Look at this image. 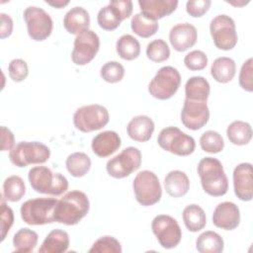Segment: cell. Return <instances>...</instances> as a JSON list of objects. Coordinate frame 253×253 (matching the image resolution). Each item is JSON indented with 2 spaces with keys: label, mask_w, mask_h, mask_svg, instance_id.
I'll return each mask as SVG.
<instances>
[{
  "label": "cell",
  "mask_w": 253,
  "mask_h": 253,
  "mask_svg": "<svg viewBox=\"0 0 253 253\" xmlns=\"http://www.w3.org/2000/svg\"><path fill=\"white\" fill-rule=\"evenodd\" d=\"M135 200L144 207L157 204L162 196V188L156 174L143 170L136 174L132 182Z\"/></svg>",
  "instance_id": "obj_6"
},
{
  "label": "cell",
  "mask_w": 253,
  "mask_h": 253,
  "mask_svg": "<svg viewBox=\"0 0 253 253\" xmlns=\"http://www.w3.org/2000/svg\"><path fill=\"white\" fill-rule=\"evenodd\" d=\"M210 119V110L207 101L185 99L181 111V122L189 129L198 130L207 125Z\"/></svg>",
  "instance_id": "obj_16"
},
{
  "label": "cell",
  "mask_w": 253,
  "mask_h": 253,
  "mask_svg": "<svg viewBox=\"0 0 253 253\" xmlns=\"http://www.w3.org/2000/svg\"><path fill=\"white\" fill-rule=\"evenodd\" d=\"M211 92L210 83L203 76H193L185 84L186 99L207 101Z\"/></svg>",
  "instance_id": "obj_27"
},
{
  "label": "cell",
  "mask_w": 253,
  "mask_h": 253,
  "mask_svg": "<svg viewBox=\"0 0 253 253\" xmlns=\"http://www.w3.org/2000/svg\"><path fill=\"white\" fill-rule=\"evenodd\" d=\"M132 13V2L130 0H112L101 8L97 15L99 26L106 31L116 30Z\"/></svg>",
  "instance_id": "obj_14"
},
{
  "label": "cell",
  "mask_w": 253,
  "mask_h": 253,
  "mask_svg": "<svg viewBox=\"0 0 253 253\" xmlns=\"http://www.w3.org/2000/svg\"><path fill=\"white\" fill-rule=\"evenodd\" d=\"M151 229L159 244L165 249L175 248L181 241V227L177 220L170 215H156L151 222Z\"/></svg>",
  "instance_id": "obj_13"
},
{
  "label": "cell",
  "mask_w": 253,
  "mask_h": 253,
  "mask_svg": "<svg viewBox=\"0 0 253 253\" xmlns=\"http://www.w3.org/2000/svg\"><path fill=\"white\" fill-rule=\"evenodd\" d=\"M120 135L113 130H105L93 137L91 147L99 157H108L116 152L121 146Z\"/></svg>",
  "instance_id": "obj_21"
},
{
  "label": "cell",
  "mask_w": 253,
  "mask_h": 253,
  "mask_svg": "<svg viewBox=\"0 0 253 253\" xmlns=\"http://www.w3.org/2000/svg\"><path fill=\"white\" fill-rule=\"evenodd\" d=\"M66 169L71 176L79 178L88 173L91 168V159L84 152H74L65 161Z\"/></svg>",
  "instance_id": "obj_32"
},
{
  "label": "cell",
  "mask_w": 253,
  "mask_h": 253,
  "mask_svg": "<svg viewBox=\"0 0 253 253\" xmlns=\"http://www.w3.org/2000/svg\"><path fill=\"white\" fill-rule=\"evenodd\" d=\"M90 203L87 195L81 191L67 192L54 208V221L66 225L77 224L89 211Z\"/></svg>",
  "instance_id": "obj_1"
},
{
  "label": "cell",
  "mask_w": 253,
  "mask_h": 253,
  "mask_svg": "<svg viewBox=\"0 0 253 253\" xmlns=\"http://www.w3.org/2000/svg\"><path fill=\"white\" fill-rule=\"evenodd\" d=\"M23 16L27 24L28 35L32 40L42 42L50 36L53 22L43 9L36 6H29L25 9Z\"/></svg>",
  "instance_id": "obj_12"
},
{
  "label": "cell",
  "mask_w": 253,
  "mask_h": 253,
  "mask_svg": "<svg viewBox=\"0 0 253 253\" xmlns=\"http://www.w3.org/2000/svg\"><path fill=\"white\" fill-rule=\"evenodd\" d=\"M183 221L189 231L198 232L202 230L207 223L205 211L198 205L192 204L183 210Z\"/></svg>",
  "instance_id": "obj_28"
},
{
  "label": "cell",
  "mask_w": 253,
  "mask_h": 253,
  "mask_svg": "<svg viewBox=\"0 0 253 253\" xmlns=\"http://www.w3.org/2000/svg\"><path fill=\"white\" fill-rule=\"evenodd\" d=\"M116 49L121 58L133 60L140 54V43L131 35H123L117 41Z\"/></svg>",
  "instance_id": "obj_33"
},
{
  "label": "cell",
  "mask_w": 253,
  "mask_h": 253,
  "mask_svg": "<svg viewBox=\"0 0 253 253\" xmlns=\"http://www.w3.org/2000/svg\"><path fill=\"white\" fill-rule=\"evenodd\" d=\"M236 72L235 61L227 56L217 57L211 67L212 78L219 83H227L233 79Z\"/></svg>",
  "instance_id": "obj_26"
},
{
  "label": "cell",
  "mask_w": 253,
  "mask_h": 253,
  "mask_svg": "<svg viewBox=\"0 0 253 253\" xmlns=\"http://www.w3.org/2000/svg\"><path fill=\"white\" fill-rule=\"evenodd\" d=\"M0 19H1L0 38L5 39L10 37L13 32V20L9 15L5 13H0Z\"/></svg>",
  "instance_id": "obj_46"
},
{
  "label": "cell",
  "mask_w": 253,
  "mask_h": 253,
  "mask_svg": "<svg viewBox=\"0 0 253 253\" xmlns=\"http://www.w3.org/2000/svg\"><path fill=\"white\" fill-rule=\"evenodd\" d=\"M210 32L214 45L222 50L232 49L238 41L235 23L227 15L215 16L210 24Z\"/></svg>",
  "instance_id": "obj_11"
},
{
  "label": "cell",
  "mask_w": 253,
  "mask_h": 253,
  "mask_svg": "<svg viewBox=\"0 0 253 253\" xmlns=\"http://www.w3.org/2000/svg\"><path fill=\"white\" fill-rule=\"evenodd\" d=\"M110 120L108 110L99 104H91L78 108L73 115L74 126L82 132L101 129Z\"/></svg>",
  "instance_id": "obj_9"
},
{
  "label": "cell",
  "mask_w": 253,
  "mask_h": 253,
  "mask_svg": "<svg viewBox=\"0 0 253 253\" xmlns=\"http://www.w3.org/2000/svg\"><path fill=\"white\" fill-rule=\"evenodd\" d=\"M239 85L240 87L247 91H253V59L248 58L243 62L240 72H239Z\"/></svg>",
  "instance_id": "obj_42"
},
{
  "label": "cell",
  "mask_w": 253,
  "mask_h": 253,
  "mask_svg": "<svg viewBox=\"0 0 253 253\" xmlns=\"http://www.w3.org/2000/svg\"><path fill=\"white\" fill-rule=\"evenodd\" d=\"M89 253H122V245L115 237L106 235L93 243Z\"/></svg>",
  "instance_id": "obj_38"
},
{
  "label": "cell",
  "mask_w": 253,
  "mask_h": 253,
  "mask_svg": "<svg viewBox=\"0 0 253 253\" xmlns=\"http://www.w3.org/2000/svg\"><path fill=\"white\" fill-rule=\"evenodd\" d=\"M26 194V186L20 176L13 175L5 179L3 183L2 196L8 202H18Z\"/></svg>",
  "instance_id": "obj_35"
},
{
  "label": "cell",
  "mask_w": 253,
  "mask_h": 253,
  "mask_svg": "<svg viewBox=\"0 0 253 253\" xmlns=\"http://www.w3.org/2000/svg\"><path fill=\"white\" fill-rule=\"evenodd\" d=\"M50 156L49 148L39 141H20L9 153V159L17 167H26L30 164H42Z\"/></svg>",
  "instance_id": "obj_5"
},
{
  "label": "cell",
  "mask_w": 253,
  "mask_h": 253,
  "mask_svg": "<svg viewBox=\"0 0 253 253\" xmlns=\"http://www.w3.org/2000/svg\"><path fill=\"white\" fill-rule=\"evenodd\" d=\"M233 188L236 197L241 201H251L253 198L252 164L240 163L233 170Z\"/></svg>",
  "instance_id": "obj_17"
},
{
  "label": "cell",
  "mask_w": 253,
  "mask_h": 253,
  "mask_svg": "<svg viewBox=\"0 0 253 253\" xmlns=\"http://www.w3.org/2000/svg\"><path fill=\"white\" fill-rule=\"evenodd\" d=\"M29 182L37 193L60 196L68 189L67 179L60 173H53L45 166H36L30 169Z\"/></svg>",
  "instance_id": "obj_3"
},
{
  "label": "cell",
  "mask_w": 253,
  "mask_h": 253,
  "mask_svg": "<svg viewBox=\"0 0 253 253\" xmlns=\"http://www.w3.org/2000/svg\"><path fill=\"white\" fill-rule=\"evenodd\" d=\"M63 26L69 34L79 35L80 33L89 30V13L82 7H73L65 14L63 18Z\"/></svg>",
  "instance_id": "obj_23"
},
{
  "label": "cell",
  "mask_w": 253,
  "mask_h": 253,
  "mask_svg": "<svg viewBox=\"0 0 253 253\" xmlns=\"http://www.w3.org/2000/svg\"><path fill=\"white\" fill-rule=\"evenodd\" d=\"M226 135L232 144L245 145L252 138V128L246 122L234 121L227 126Z\"/></svg>",
  "instance_id": "obj_30"
},
{
  "label": "cell",
  "mask_w": 253,
  "mask_h": 253,
  "mask_svg": "<svg viewBox=\"0 0 253 253\" xmlns=\"http://www.w3.org/2000/svg\"><path fill=\"white\" fill-rule=\"evenodd\" d=\"M8 74L14 82L24 81L29 74V67L27 62L21 58H15L11 60L8 65Z\"/></svg>",
  "instance_id": "obj_41"
},
{
  "label": "cell",
  "mask_w": 253,
  "mask_h": 253,
  "mask_svg": "<svg viewBox=\"0 0 253 253\" xmlns=\"http://www.w3.org/2000/svg\"><path fill=\"white\" fill-rule=\"evenodd\" d=\"M157 142L162 149L178 156H188L196 148L195 139L176 126H167L161 129Z\"/></svg>",
  "instance_id": "obj_7"
},
{
  "label": "cell",
  "mask_w": 253,
  "mask_h": 253,
  "mask_svg": "<svg viewBox=\"0 0 253 253\" xmlns=\"http://www.w3.org/2000/svg\"><path fill=\"white\" fill-rule=\"evenodd\" d=\"M14 222V212L10 207L5 204L4 197L1 199V241L6 237Z\"/></svg>",
  "instance_id": "obj_43"
},
{
  "label": "cell",
  "mask_w": 253,
  "mask_h": 253,
  "mask_svg": "<svg viewBox=\"0 0 253 253\" xmlns=\"http://www.w3.org/2000/svg\"><path fill=\"white\" fill-rule=\"evenodd\" d=\"M197 29L189 23H180L172 27L169 33V41L172 47L183 52L194 46L197 42Z\"/></svg>",
  "instance_id": "obj_18"
},
{
  "label": "cell",
  "mask_w": 253,
  "mask_h": 253,
  "mask_svg": "<svg viewBox=\"0 0 253 253\" xmlns=\"http://www.w3.org/2000/svg\"><path fill=\"white\" fill-rule=\"evenodd\" d=\"M130 27L135 35L144 39L155 35L159 29L157 21H153L141 13H137L131 18Z\"/></svg>",
  "instance_id": "obj_34"
},
{
  "label": "cell",
  "mask_w": 253,
  "mask_h": 253,
  "mask_svg": "<svg viewBox=\"0 0 253 253\" xmlns=\"http://www.w3.org/2000/svg\"><path fill=\"white\" fill-rule=\"evenodd\" d=\"M46 4L54 7V8H57V9H60V8H63L64 6H66L69 1H62V0H57V1H45Z\"/></svg>",
  "instance_id": "obj_47"
},
{
  "label": "cell",
  "mask_w": 253,
  "mask_h": 253,
  "mask_svg": "<svg viewBox=\"0 0 253 253\" xmlns=\"http://www.w3.org/2000/svg\"><path fill=\"white\" fill-rule=\"evenodd\" d=\"M211 5V0H190L186 4L187 13L195 18L205 15Z\"/></svg>",
  "instance_id": "obj_44"
},
{
  "label": "cell",
  "mask_w": 253,
  "mask_h": 253,
  "mask_svg": "<svg viewBox=\"0 0 253 253\" xmlns=\"http://www.w3.org/2000/svg\"><path fill=\"white\" fill-rule=\"evenodd\" d=\"M39 241V235L30 228L19 229L13 237L14 252L30 253L33 252Z\"/></svg>",
  "instance_id": "obj_31"
},
{
  "label": "cell",
  "mask_w": 253,
  "mask_h": 253,
  "mask_svg": "<svg viewBox=\"0 0 253 253\" xmlns=\"http://www.w3.org/2000/svg\"><path fill=\"white\" fill-rule=\"evenodd\" d=\"M212 223L224 230H233L240 223V211L232 202L218 204L212 213Z\"/></svg>",
  "instance_id": "obj_19"
},
{
  "label": "cell",
  "mask_w": 253,
  "mask_h": 253,
  "mask_svg": "<svg viewBox=\"0 0 253 253\" xmlns=\"http://www.w3.org/2000/svg\"><path fill=\"white\" fill-rule=\"evenodd\" d=\"M14 142H15V137L13 132L6 126H1V150L2 151L11 150L15 146Z\"/></svg>",
  "instance_id": "obj_45"
},
{
  "label": "cell",
  "mask_w": 253,
  "mask_h": 253,
  "mask_svg": "<svg viewBox=\"0 0 253 253\" xmlns=\"http://www.w3.org/2000/svg\"><path fill=\"white\" fill-rule=\"evenodd\" d=\"M184 63L190 70H203L208 65V56L204 51L196 49L186 54L184 57Z\"/></svg>",
  "instance_id": "obj_40"
},
{
  "label": "cell",
  "mask_w": 253,
  "mask_h": 253,
  "mask_svg": "<svg viewBox=\"0 0 253 253\" xmlns=\"http://www.w3.org/2000/svg\"><path fill=\"white\" fill-rule=\"evenodd\" d=\"M197 170L202 187L208 195L221 197L227 193L228 179L218 159L205 157L199 162Z\"/></svg>",
  "instance_id": "obj_2"
},
{
  "label": "cell",
  "mask_w": 253,
  "mask_h": 253,
  "mask_svg": "<svg viewBox=\"0 0 253 253\" xmlns=\"http://www.w3.org/2000/svg\"><path fill=\"white\" fill-rule=\"evenodd\" d=\"M69 235L62 229L51 230L44 238L39 253H62L69 247Z\"/></svg>",
  "instance_id": "obj_25"
},
{
  "label": "cell",
  "mask_w": 253,
  "mask_h": 253,
  "mask_svg": "<svg viewBox=\"0 0 253 253\" xmlns=\"http://www.w3.org/2000/svg\"><path fill=\"white\" fill-rule=\"evenodd\" d=\"M141 164V152L138 148L129 146L115 157L108 160L106 169L108 174L116 179H123L136 171Z\"/></svg>",
  "instance_id": "obj_10"
},
{
  "label": "cell",
  "mask_w": 253,
  "mask_h": 253,
  "mask_svg": "<svg viewBox=\"0 0 253 253\" xmlns=\"http://www.w3.org/2000/svg\"><path fill=\"white\" fill-rule=\"evenodd\" d=\"M201 148L205 152L218 153L224 147L222 136L215 130H207L200 137Z\"/></svg>",
  "instance_id": "obj_36"
},
{
  "label": "cell",
  "mask_w": 253,
  "mask_h": 253,
  "mask_svg": "<svg viewBox=\"0 0 253 253\" xmlns=\"http://www.w3.org/2000/svg\"><path fill=\"white\" fill-rule=\"evenodd\" d=\"M57 200L54 198H36L26 201L21 206V217L27 224L42 225L54 222V208Z\"/></svg>",
  "instance_id": "obj_4"
},
{
  "label": "cell",
  "mask_w": 253,
  "mask_h": 253,
  "mask_svg": "<svg viewBox=\"0 0 253 253\" xmlns=\"http://www.w3.org/2000/svg\"><path fill=\"white\" fill-rule=\"evenodd\" d=\"M181 75L173 66H163L151 79L148 85L149 94L158 100H168L178 91Z\"/></svg>",
  "instance_id": "obj_8"
},
{
  "label": "cell",
  "mask_w": 253,
  "mask_h": 253,
  "mask_svg": "<svg viewBox=\"0 0 253 253\" xmlns=\"http://www.w3.org/2000/svg\"><path fill=\"white\" fill-rule=\"evenodd\" d=\"M166 193L173 198L185 196L190 189V180L187 174L180 170L170 171L164 179Z\"/></svg>",
  "instance_id": "obj_24"
},
{
  "label": "cell",
  "mask_w": 253,
  "mask_h": 253,
  "mask_svg": "<svg viewBox=\"0 0 253 253\" xmlns=\"http://www.w3.org/2000/svg\"><path fill=\"white\" fill-rule=\"evenodd\" d=\"M155 126L153 121L147 116H136L133 117L126 126L128 136L139 142H144L150 139L154 131Z\"/></svg>",
  "instance_id": "obj_22"
},
{
  "label": "cell",
  "mask_w": 253,
  "mask_h": 253,
  "mask_svg": "<svg viewBox=\"0 0 253 253\" xmlns=\"http://www.w3.org/2000/svg\"><path fill=\"white\" fill-rule=\"evenodd\" d=\"M100 75L108 83H117L124 78L125 68L118 61H108L101 67Z\"/></svg>",
  "instance_id": "obj_39"
},
{
  "label": "cell",
  "mask_w": 253,
  "mask_h": 253,
  "mask_svg": "<svg viewBox=\"0 0 253 253\" xmlns=\"http://www.w3.org/2000/svg\"><path fill=\"white\" fill-rule=\"evenodd\" d=\"M146 55L153 62H162L169 58L170 48L165 41L156 39L147 44Z\"/></svg>",
  "instance_id": "obj_37"
},
{
  "label": "cell",
  "mask_w": 253,
  "mask_h": 253,
  "mask_svg": "<svg viewBox=\"0 0 253 253\" xmlns=\"http://www.w3.org/2000/svg\"><path fill=\"white\" fill-rule=\"evenodd\" d=\"M100 47V39L92 30H86L76 36L74 40L71 59L76 65H86L91 62Z\"/></svg>",
  "instance_id": "obj_15"
},
{
  "label": "cell",
  "mask_w": 253,
  "mask_h": 253,
  "mask_svg": "<svg viewBox=\"0 0 253 253\" xmlns=\"http://www.w3.org/2000/svg\"><path fill=\"white\" fill-rule=\"evenodd\" d=\"M222 237L211 230L201 233L196 240V249L200 253H220L223 251Z\"/></svg>",
  "instance_id": "obj_29"
},
{
  "label": "cell",
  "mask_w": 253,
  "mask_h": 253,
  "mask_svg": "<svg viewBox=\"0 0 253 253\" xmlns=\"http://www.w3.org/2000/svg\"><path fill=\"white\" fill-rule=\"evenodd\" d=\"M140 13L147 18L157 21L172 14L177 6V0H139Z\"/></svg>",
  "instance_id": "obj_20"
}]
</instances>
